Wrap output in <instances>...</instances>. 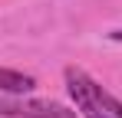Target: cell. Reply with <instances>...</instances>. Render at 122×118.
<instances>
[{
  "label": "cell",
  "instance_id": "6da1fadb",
  "mask_svg": "<svg viewBox=\"0 0 122 118\" xmlns=\"http://www.w3.org/2000/svg\"><path fill=\"white\" fill-rule=\"evenodd\" d=\"M63 76H66V92L82 118H122V102L109 89H102L89 72L69 66Z\"/></svg>",
  "mask_w": 122,
  "mask_h": 118
},
{
  "label": "cell",
  "instance_id": "7a4b0ae2",
  "mask_svg": "<svg viewBox=\"0 0 122 118\" xmlns=\"http://www.w3.org/2000/svg\"><path fill=\"white\" fill-rule=\"evenodd\" d=\"M79 112L66 108L50 98H23V95H0V118H76Z\"/></svg>",
  "mask_w": 122,
  "mask_h": 118
},
{
  "label": "cell",
  "instance_id": "3957f363",
  "mask_svg": "<svg viewBox=\"0 0 122 118\" xmlns=\"http://www.w3.org/2000/svg\"><path fill=\"white\" fill-rule=\"evenodd\" d=\"M33 89H36L33 76L17 72V69H0V92H7V95H26Z\"/></svg>",
  "mask_w": 122,
  "mask_h": 118
}]
</instances>
